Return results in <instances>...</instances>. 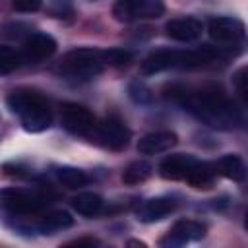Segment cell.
Here are the masks:
<instances>
[{
	"label": "cell",
	"mask_w": 248,
	"mask_h": 248,
	"mask_svg": "<svg viewBox=\"0 0 248 248\" xmlns=\"http://www.w3.org/2000/svg\"><path fill=\"white\" fill-rule=\"evenodd\" d=\"M176 103H180L188 112L205 122L207 126L231 130L240 124V112L229 95L219 85H203L196 91L186 87H170L169 91Z\"/></svg>",
	"instance_id": "1"
},
{
	"label": "cell",
	"mask_w": 248,
	"mask_h": 248,
	"mask_svg": "<svg viewBox=\"0 0 248 248\" xmlns=\"http://www.w3.org/2000/svg\"><path fill=\"white\" fill-rule=\"evenodd\" d=\"M8 108L19 116L23 130L27 132H45L52 124V112L48 107V101L37 93V91H27L19 89L8 95L6 99Z\"/></svg>",
	"instance_id": "2"
},
{
	"label": "cell",
	"mask_w": 248,
	"mask_h": 248,
	"mask_svg": "<svg viewBox=\"0 0 248 248\" xmlns=\"http://www.w3.org/2000/svg\"><path fill=\"white\" fill-rule=\"evenodd\" d=\"M103 66L105 64L101 60V50H97V48H74V50H68L60 58L56 72L62 78L85 81V79L99 76L103 72Z\"/></svg>",
	"instance_id": "3"
},
{
	"label": "cell",
	"mask_w": 248,
	"mask_h": 248,
	"mask_svg": "<svg viewBox=\"0 0 248 248\" xmlns=\"http://www.w3.org/2000/svg\"><path fill=\"white\" fill-rule=\"evenodd\" d=\"M50 203V198L43 190L31 188H2L0 205L14 215H35Z\"/></svg>",
	"instance_id": "4"
},
{
	"label": "cell",
	"mask_w": 248,
	"mask_h": 248,
	"mask_svg": "<svg viewBox=\"0 0 248 248\" xmlns=\"http://www.w3.org/2000/svg\"><path fill=\"white\" fill-rule=\"evenodd\" d=\"M130 130L126 128V124L122 120H118L116 116H108L103 122H97L93 132H91V140H95L99 145L110 149V151H122L128 141H130Z\"/></svg>",
	"instance_id": "5"
},
{
	"label": "cell",
	"mask_w": 248,
	"mask_h": 248,
	"mask_svg": "<svg viewBox=\"0 0 248 248\" xmlns=\"http://www.w3.org/2000/svg\"><path fill=\"white\" fill-rule=\"evenodd\" d=\"M60 120H62V126L70 132V134H76V136H85L89 138L97 120L93 116V112L83 107V105H76V103H68L62 107V112H60Z\"/></svg>",
	"instance_id": "6"
},
{
	"label": "cell",
	"mask_w": 248,
	"mask_h": 248,
	"mask_svg": "<svg viewBox=\"0 0 248 248\" xmlns=\"http://www.w3.org/2000/svg\"><path fill=\"white\" fill-rule=\"evenodd\" d=\"M54 52H56L54 37H50L48 33H31L23 41L21 58L31 62V64H37V62H43V60L50 58Z\"/></svg>",
	"instance_id": "7"
},
{
	"label": "cell",
	"mask_w": 248,
	"mask_h": 248,
	"mask_svg": "<svg viewBox=\"0 0 248 248\" xmlns=\"http://www.w3.org/2000/svg\"><path fill=\"white\" fill-rule=\"evenodd\" d=\"M244 23L236 17H211L207 33L217 43H236L244 37Z\"/></svg>",
	"instance_id": "8"
},
{
	"label": "cell",
	"mask_w": 248,
	"mask_h": 248,
	"mask_svg": "<svg viewBox=\"0 0 248 248\" xmlns=\"http://www.w3.org/2000/svg\"><path fill=\"white\" fill-rule=\"evenodd\" d=\"M205 234V227L198 221H190V219H182L176 221L172 225V229L169 231V234L161 240V244H170V246H180L192 240H200Z\"/></svg>",
	"instance_id": "9"
},
{
	"label": "cell",
	"mask_w": 248,
	"mask_h": 248,
	"mask_svg": "<svg viewBox=\"0 0 248 248\" xmlns=\"http://www.w3.org/2000/svg\"><path fill=\"white\" fill-rule=\"evenodd\" d=\"M203 31V25L200 19L196 17H176L170 19L165 25V35L172 41H180V43H192L196 41Z\"/></svg>",
	"instance_id": "10"
},
{
	"label": "cell",
	"mask_w": 248,
	"mask_h": 248,
	"mask_svg": "<svg viewBox=\"0 0 248 248\" xmlns=\"http://www.w3.org/2000/svg\"><path fill=\"white\" fill-rule=\"evenodd\" d=\"M178 64H180V50L161 48V50H155L149 56H145L140 70L143 76H153V74L165 72L169 68H178Z\"/></svg>",
	"instance_id": "11"
},
{
	"label": "cell",
	"mask_w": 248,
	"mask_h": 248,
	"mask_svg": "<svg viewBox=\"0 0 248 248\" xmlns=\"http://www.w3.org/2000/svg\"><path fill=\"white\" fill-rule=\"evenodd\" d=\"M174 145H176V134L174 132H170V130H157V132L145 134L138 141V151L141 155H159V153L169 151Z\"/></svg>",
	"instance_id": "12"
},
{
	"label": "cell",
	"mask_w": 248,
	"mask_h": 248,
	"mask_svg": "<svg viewBox=\"0 0 248 248\" xmlns=\"http://www.w3.org/2000/svg\"><path fill=\"white\" fill-rule=\"evenodd\" d=\"M176 207L174 198L169 196H159V198H151L147 200L140 209H138V219L141 223H155L165 219L169 213H172Z\"/></svg>",
	"instance_id": "13"
},
{
	"label": "cell",
	"mask_w": 248,
	"mask_h": 248,
	"mask_svg": "<svg viewBox=\"0 0 248 248\" xmlns=\"http://www.w3.org/2000/svg\"><path fill=\"white\" fill-rule=\"evenodd\" d=\"M194 157L190 155H182V153H176V155H169L161 161L159 165V174L165 178V180H184L190 167L194 165Z\"/></svg>",
	"instance_id": "14"
},
{
	"label": "cell",
	"mask_w": 248,
	"mask_h": 248,
	"mask_svg": "<svg viewBox=\"0 0 248 248\" xmlns=\"http://www.w3.org/2000/svg\"><path fill=\"white\" fill-rule=\"evenodd\" d=\"M74 219L68 211H62V209H56V211H48L41 217H37L33 229L43 232V234H52L56 231H62V229H68L72 227Z\"/></svg>",
	"instance_id": "15"
},
{
	"label": "cell",
	"mask_w": 248,
	"mask_h": 248,
	"mask_svg": "<svg viewBox=\"0 0 248 248\" xmlns=\"http://www.w3.org/2000/svg\"><path fill=\"white\" fill-rule=\"evenodd\" d=\"M215 176H217V169L213 163L194 161L184 180L194 188H209L215 182Z\"/></svg>",
	"instance_id": "16"
},
{
	"label": "cell",
	"mask_w": 248,
	"mask_h": 248,
	"mask_svg": "<svg viewBox=\"0 0 248 248\" xmlns=\"http://www.w3.org/2000/svg\"><path fill=\"white\" fill-rule=\"evenodd\" d=\"M215 169H217V174H223L225 178L234 180V182H242L246 178V165H244V161L238 155H232V153L223 155L215 163Z\"/></svg>",
	"instance_id": "17"
},
{
	"label": "cell",
	"mask_w": 248,
	"mask_h": 248,
	"mask_svg": "<svg viewBox=\"0 0 248 248\" xmlns=\"http://www.w3.org/2000/svg\"><path fill=\"white\" fill-rule=\"evenodd\" d=\"M72 207L79 215L93 217V215L101 213V209H103V198L99 194H93V192H81V194H78V196L72 198Z\"/></svg>",
	"instance_id": "18"
},
{
	"label": "cell",
	"mask_w": 248,
	"mask_h": 248,
	"mask_svg": "<svg viewBox=\"0 0 248 248\" xmlns=\"http://www.w3.org/2000/svg\"><path fill=\"white\" fill-rule=\"evenodd\" d=\"M54 174L58 178V182L70 190H78V188H83L89 178L83 170L76 169V167H68V165H62V167H56L54 169Z\"/></svg>",
	"instance_id": "19"
},
{
	"label": "cell",
	"mask_w": 248,
	"mask_h": 248,
	"mask_svg": "<svg viewBox=\"0 0 248 248\" xmlns=\"http://www.w3.org/2000/svg\"><path fill=\"white\" fill-rule=\"evenodd\" d=\"M149 176H151V165L147 161H132L122 172V182L134 186L145 182Z\"/></svg>",
	"instance_id": "20"
},
{
	"label": "cell",
	"mask_w": 248,
	"mask_h": 248,
	"mask_svg": "<svg viewBox=\"0 0 248 248\" xmlns=\"http://www.w3.org/2000/svg\"><path fill=\"white\" fill-rule=\"evenodd\" d=\"M112 16L122 23L140 19V0H116L112 6Z\"/></svg>",
	"instance_id": "21"
},
{
	"label": "cell",
	"mask_w": 248,
	"mask_h": 248,
	"mask_svg": "<svg viewBox=\"0 0 248 248\" xmlns=\"http://www.w3.org/2000/svg\"><path fill=\"white\" fill-rule=\"evenodd\" d=\"M21 60L23 58L16 48L0 45V76H8V74L16 72L21 66Z\"/></svg>",
	"instance_id": "22"
},
{
	"label": "cell",
	"mask_w": 248,
	"mask_h": 248,
	"mask_svg": "<svg viewBox=\"0 0 248 248\" xmlns=\"http://www.w3.org/2000/svg\"><path fill=\"white\" fill-rule=\"evenodd\" d=\"M101 60L105 66H126L132 60V52L126 48H108V50H101Z\"/></svg>",
	"instance_id": "23"
},
{
	"label": "cell",
	"mask_w": 248,
	"mask_h": 248,
	"mask_svg": "<svg viewBox=\"0 0 248 248\" xmlns=\"http://www.w3.org/2000/svg\"><path fill=\"white\" fill-rule=\"evenodd\" d=\"M128 91H130L132 101H134V103H140V105H147V103H151V99H153L151 89H149L143 81H134Z\"/></svg>",
	"instance_id": "24"
},
{
	"label": "cell",
	"mask_w": 248,
	"mask_h": 248,
	"mask_svg": "<svg viewBox=\"0 0 248 248\" xmlns=\"http://www.w3.org/2000/svg\"><path fill=\"white\" fill-rule=\"evenodd\" d=\"M163 14V0H140V17H161Z\"/></svg>",
	"instance_id": "25"
},
{
	"label": "cell",
	"mask_w": 248,
	"mask_h": 248,
	"mask_svg": "<svg viewBox=\"0 0 248 248\" xmlns=\"http://www.w3.org/2000/svg\"><path fill=\"white\" fill-rule=\"evenodd\" d=\"M48 12L52 17H68L74 12L72 0H52L48 6Z\"/></svg>",
	"instance_id": "26"
},
{
	"label": "cell",
	"mask_w": 248,
	"mask_h": 248,
	"mask_svg": "<svg viewBox=\"0 0 248 248\" xmlns=\"http://www.w3.org/2000/svg\"><path fill=\"white\" fill-rule=\"evenodd\" d=\"M12 6H14V10H17V12L29 14V12H37V10L41 8V0H14Z\"/></svg>",
	"instance_id": "27"
},
{
	"label": "cell",
	"mask_w": 248,
	"mask_h": 248,
	"mask_svg": "<svg viewBox=\"0 0 248 248\" xmlns=\"http://www.w3.org/2000/svg\"><path fill=\"white\" fill-rule=\"evenodd\" d=\"M232 81H234V87H236V91L240 93V97L246 99V66H242V68L232 76Z\"/></svg>",
	"instance_id": "28"
},
{
	"label": "cell",
	"mask_w": 248,
	"mask_h": 248,
	"mask_svg": "<svg viewBox=\"0 0 248 248\" xmlns=\"http://www.w3.org/2000/svg\"><path fill=\"white\" fill-rule=\"evenodd\" d=\"M83 244H87V246H97L99 240H97V238H78V240L68 242V246H83Z\"/></svg>",
	"instance_id": "29"
},
{
	"label": "cell",
	"mask_w": 248,
	"mask_h": 248,
	"mask_svg": "<svg viewBox=\"0 0 248 248\" xmlns=\"http://www.w3.org/2000/svg\"><path fill=\"white\" fill-rule=\"evenodd\" d=\"M128 246H145L143 242H140V240H130L128 242Z\"/></svg>",
	"instance_id": "30"
}]
</instances>
